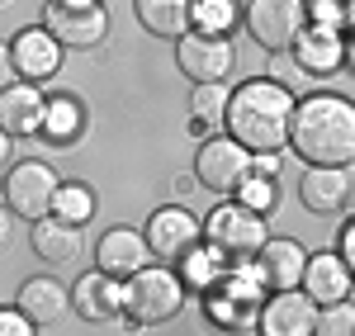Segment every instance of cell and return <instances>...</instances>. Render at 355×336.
Here are the masks:
<instances>
[{
  "label": "cell",
  "instance_id": "obj_25",
  "mask_svg": "<svg viewBox=\"0 0 355 336\" xmlns=\"http://www.w3.org/2000/svg\"><path fill=\"white\" fill-rule=\"evenodd\" d=\"M76 133H81V105H76V100H53L48 114H43V133H38V138L71 142Z\"/></svg>",
  "mask_w": 355,
  "mask_h": 336
},
{
  "label": "cell",
  "instance_id": "obj_28",
  "mask_svg": "<svg viewBox=\"0 0 355 336\" xmlns=\"http://www.w3.org/2000/svg\"><path fill=\"white\" fill-rule=\"evenodd\" d=\"M313 336H355V303L351 299L318 308V317H313Z\"/></svg>",
  "mask_w": 355,
  "mask_h": 336
},
{
  "label": "cell",
  "instance_id": "obj_9",
  "mask_svg": "<svg viewBox=\"0 0 355 336\" xmlns=\"http://www.w3.org/2000/svg\"><path fill=\"white\" fill-rule=\"evenodd\" d=\"M194 180L209 195H237L251 180V152L237 147L232 138H209L194 157Z\"/></svg>",
  "mask_w": 355,
  "mask_h": 336
},
{
  "label": "cell",
  "instance_id": "obj_19",
  "mask_svg": "<svg viewBox=\"0 0 355 336\" xmlns=\"http://www.w3.org/2000/svg\"><path fill=\"white\" fill-rule=\"evenodd\" d=\"M303 209L308 213H318V218H336V213H346V204H351V175L341 166H313L303 170Z\"/></svg>",
  "mask_w": 355,
  "mask_h": 336
},
{
  "label": "cell",
  "instance_id": "obj_4",
  "mask_svg": "<svg viewBox=\"0 0 355 336\" xmlns=\"http://www.w3.org/2000/svg\"><path fill=\"white\" fill-rule=\"evenodd\" d=\"M204 242H209V251H218L227 265H242L251 256L266 247V237H270V227L261 213H251L246 204H218L209 218H204Z\"/></svg>",
  "mask_w": 355,
  "mask_h": 336
},
{
  "label": "cell",
  "instance_id": "obj_35",
  "mask_svg": "<svg viewBox=\"0 0 355 336\" xmlns=\"http://www.w3.org/2000/svg\"><path fill=\"white\" fill-rule=\"evenodd\" d=\"M10 161V133H0V166Z\"/></svg>",
  "mask_w": 355,
  "mask_h": 336
},
{
  "label": "cell",
  "instance_id": "obj_33",
  "mask_svg": "<svg viewBox=\"0 0 355 336\" xmlns=\"http://www.w3.org/2000/svg\"><path fill=\"white\" fill-rule=\"evenodd\" d=\"M336 247H341L336 256L351 265V256H355V223H341V237H336Z\"/></svg>",
  "mask_w": 355,
  "mask_h": 336
},
{
  "label": "cell",
  "instance_id": "obj_7",
  "mask_svg": "<svg viewBox=\"0 0 355 336\" xmlns=\"http://www.w3.org/2000/svg\"><path fill=\"white\" fill-rule=\"evenodd\" d=\"M43 28L57 38V48H95L110 33V10L100 0H48L43 5Z\"/></svg>",
  "mask_w": 355,
  "mask_h": 336
},
{
  "label": "cell",
  "instance_id": "obj_10",
  "mask_svg": "<svg viewBox=\"0 0 355 336\" xmlns=\"http://www.w3.org/2000/svg\"><path fill=\"white\" fill-rule=\"evenodd\" d=\"M175 67H180L194 85H223L227 71H232V43H227L223 33L190 28V33L175 38Z\"/></svg>",
  "mask_w": 355,
  "mask_h": 336
},
{
  "label": "cell",
  "instance_id": "obj_27",
  "mask_svg": "<svg viewBox=\"0 0 355 336\" xmlns=\"http://www.w3.org/2000/svg\"><path fill=\"white\" fill-rule=\"evenodd\" d=\"M223 109H227V90H223V85H194V95H190L194 128H214V123H223Z\"/></svg>",
  "mask_w": 355,
  "mask_h": 336
},
{
  "label": "cell",
  "instance_id": "obj_3",
  "mask_svg": "<svg viewBox=\"0 0 355 336\" xmlns=\"http://www.w3.org/2000/svg\"><path fill=\"white\" fill-rule=\"evenodd\" d=\"M185 308V284L175 265H142L123 280V317L128 327H162Z\"/></svg>",
  "mask_w": 355,
  "mask_h": 336
},
{
  "label": "cell",
  "instance_id": "obj_5",
  "mask_svg": "<svg viewBox=\"0 0 355 336\" xmlns=\"http://www.w3.org/2000/svg\"><path fill=\"white\" fill-rule=\"evenodd\" d=\"M261 280L242 265H227L218 280L204 289V312L218 322L223 332H242V327H256V312H261Z\"/></svg>",
  "mask_w": 355,
  "mask_h": 336
},
{
  "label": "cell",
  "instance_id": "obj_8",
  "mask_svg": "<svg viewBox=\"0 0 355 336\" xmlns=\"http://www.w3.org/2000/svg\"><path fill=\"white\" fill-rule=\"evenodd\" d=\"M308 28V5L303 0H251L246 5V33L266 53H289Z\"/></svg>",
  "mask_w": 355,
  "mask_h": 336
},
{
  "label": "cell",
  "instance_id": "obj_20",
  "mask_svg": "<svg viewBox=\"0 0 355 336\" xmlns=\"http://www.w3.org/2000/svg\"><path fill=\"white\" fill-rule=\"evenodd\" d=\"M294 62H299L308 76H331V71H341V62H346V43H341V33L336 28H303L299 43L289 48Z\"/></svg>",
  "mask_w": 355,
  "mask_h": 336
},
{
  "label": "cell",
  "instance_id": "obj_23",
  "mask_svg": "<svg viewBox=\"0 0 355 336\" xmlns=\"http://www.w3.org/2000/svg\"><path fill=\"white\" fill-rule=\"evenodd\" d=\"M137 19H142V28L152 33V38H180V33H190V10L194 0H133Z\"/></svg>",
  "mask_w": 355,
  "mask_h": 336
},
{
  "label": "cell",
  "instance_id": "obj_24",
  "mask_svg": "<svg viewBox=\"0 0 355 336\" xmlns=\"http://www.w3.org/2000/svg\"><path fill=\"white\" fill-rule=\"evenodd\" d=\"M48 218H62V223H71V227L90 223L95 218V190H85V185H57Z\"/></svg>",
  "mask_w": 355,
  "mask_h": 336
},
{
  "label": "cell",
  "instance_id": "obj_34",
  "mask_svg": "<svg viewBox=\"0 0 355 336\" xmlns=\"http://www.w3.org/2000/svg\"><path fill=\"white\" fill-rule=\"evenodd\" d=\"M10 232H15V213H10V209L0 204V247L10 242Z\"/></svg>",
  "mask_w": 355,
  "mask_h": 336
},
{
  "label": "cell",
  "instance_id": "obj_13",
  "mask_svg": "<svg viewBox=\"0 0 355 336\" xmlns=\"http://www.w3.org/2000/svg\"><path fill=\"white\" fill-rule=\"evenodd\" d=\"M43 114H48V95L33 81H15L0 90V133H10V138H38L43 133Z\"/></svg>",
  "mask_w": 355,
  "mask_h": 336
},
{
  "label": "cell",
  "instance_id": "obj_2",
  "mask_svg": "<svg viewBox=\"0 0 355 336\" xmlns=\"http://www.w3.org/2000/svg\"><path fill=\"white\" fill-rule=\"evenodd\" d=\"M289 147L308 166H351L355 161V105L346 95H308L294 100Z\"/></svg>",
  "mask_w": 355,
  "mask_h": 336
},
{
  "label": "cell",
  "instance_id": "obj_6",
  "mask_svg": "<svg viewBox=\"0 0 355 336\" xmlns=\"http://www.w3.org/2000/svg\"><path fill=\"white\" fill-rule=\"evenodd\" d=\"M57 170L43 166V161H15V170H5L0 180V204L24 218V223H38L53 213V195H57Z\"/></svg>",
  "mask_w": 355,
  "mask_h": 336
},
{
  "label": "cell",
  "instance_id": "obj_12",
  "mask_svg": "<svg viewBox=\"0 0 355 336\" xmlns=\"http://www.w3.org/2000/svg\"><path fill=\"white\" fill-rule=\"evenodd\" d=\"M313 299L303 289H275L256 312V332L261 336H313Z\"/></svg>",
  "mask_w": 355,
  "mask_h": 336
},
{
  "label": "cell",
  "instance_id": "obj_17",
  "mask_svg": "<svg viewBox=\"0 0 355 336\" xmlns=\"http://www.w3.org/2000/svg\"><path fill=\"white\" fill-rule=\"evenodd\" d=\"M71 308L81 312L85 322H114V317H123V284L110 280L105 270H85L81 280L71 284Z\"/></svg>",
  "mask_w": 355,
  "mask_h": 336
},
{
  "label": "cell",
  "instance_id": "obj_21",
  "mask_svg": "<svg viewBox=\"0 0 355 336\" xmlns=\"http://www.w3.org/2000/svg\"><path fill=\"white\" fill-rule=\"evenodd\" d=\"M15 308L24 312L33 327H53L57 317L71 308V299H67V289H62L57 280H48V275H33V280H24L19 299H15Z\"/></svg>",
  "mask_w": 355,
  "mask_h": 336
},
{
  "label": "cell",
  "instance_id": "obj_32",
  "mask_svg": "<svg viewBox=\"0 0 355 336\" xmlns=\"http://www.w3.org/2000/svg\"><path fill=\"white\" fill-rule=\"evenodd\" d=\"M19 76H15V57H10V43H0V90L5 85H15Z\"/></svg>",
  "mask_w": 355,
  "mask_h": 336
},
{
  "label": "cell",
  "instance_id": "obj_16",
  "mask_svg": "<svg viewBox=\"0 0 355 336\" xmlns=\"http://www.w3.org/2000/svg\"><path fill=\"white\" fill-rule=\"evenodd\" d=\"M299 289L308 294V299H313V308L341 303V299H351V265H346V260H341L336 251H318V256H308Z\"/></svg>",
  "mask_w": 355,
  "mask_h": 336
},
{
  "label": "cell",
  "instance_id": "obj_31",
  "mask_svg": "<svg viewBox=\"0 0 355 336\" xmlns=\"http://www.w3.org/2000/svg\"><path fill=\"white\" fill-rule=\"evenodd\" d=\"M38 327L28 322L19 308H0V336H33Z\"/></svg>",
  "mask_w": 355,
  "mask_h": 336
},
{
  "label": "cell",
  "instance_id": "obj_22",
  "mask_svg": "<svg viewBox=\"0 0 355 336\" xmlns=\"http://www.w3.org/2000/svg\"><path fill=\"white\" fill-rule=\"evenodd\" d=\"M28 242H33V256L57 270V265H71L81 256V227L62 223V218H38L33 232H28Z\"/></svg>",
  "mask_w": 355,
  "mask_h": 336
},
{
  "label": "cell",
  "instance_id": "obj_29",
  "mask_svg": "<svg viewBox=\"0 0 355 336\" xmlns=\"http://www.w3.org/2000/svg\"><path fill=\"white\" fill-rule=\"evenodd\" d=\"M232 15H237L232 0H194V10H190V19H199L204 33H223V28L232 24Z\"/></svg>",
  "mask_w": 355,
  "mask_h": 336
},
{
  "label": "cell",
  "instance_id": "obj_11",
  "mask_svg": "<svg viewBox=\"0 0 355 336\" xmlns=\"http://www.w3.org/2000/svg\"><path fill=\"white\" fill-rule=\"evenodd\" d=\"M199 237H204V227L194 218L190 209H180V204H166L152 213V223L142 232V242H147V251L157 256L162 265H180L185 256L199 247Z\"/></svg>",
  "mask_w": 355,
  "mask_h": 336
},
{
  "label": "cell",
  "instance_id": "obj_18",
  "mask_svg": "<svg viewBox=\"0 0 355 336\" xmlns=\"http://www.w3.org/2000/svg\"><path fill=\"white\" fill-rule=\"evenodd\" d=\"M10 57H15V76H19V81H33V85L57 76V67H62V48H57V38L48 28H24V33H15Z\"/></svg>",
  "mask_w": 355,
  "mask_h": 336
},
{
  "label": "cell",
  "instance_id": "obj_1",
  "mask_svg": "<svg viewBox=\"0 0 355 336\" xmlns=\"http://www.w3.org/2000/svg\"><path fill=\"white\" fill-rule=\"evenodd\" d=\"M289 118H294V95H289V85L270 81V76H256V81H242L237 90H227L223 128L251 157L279 152L289 142Z\"/></svg>",
  "mask_w": 355,
  "mask_h": 336
},
{
  "label": "cell",
  "instance_id": "obj_15",
  "mask_svg": "<svg viewBox=\"0 0 355 336\" xmlns=\"http://www.w3.org/2000/svg\"><path fill=\"white\" fill-rule=\"evenodd\" d=\"M142 265H152V251H147V242H142V232L133 227H110L105 237H100V247H95V270H105L110 280H128L137 275Z\"/></svg>",
  "mask_w": 355,
  "mask_h": 336
},
{
  "label": "cell",
  "instance_id": "obj_14",
  "mask_svg": "<svg viewBox=\"0 0 355 336\" xmlns=\"http://www.w3.org/2000/svg\"><path fill=\"white\" fill-rule=\"evenodd\" d=\"M251 260H256V280L275 294V289H299L308 251H303V242H294V237H266V247L251 256Z\"/></svg>",
  "mask_w": 355,
  "mask_h": 336
},
{
  "label": "cell",
  "instance_id": "obj_30",
  "mask_svg": "<svg viewBox=\"0 0 355 336\" xmlns=\"http://www.w3.org/2000/svg\"><path fill=\"white\" fill-rule=\"evenodd\" d=\"M237 195H242V204L251 209V213H261V218H266V213L275 209V199H279V185H275V180H261V175H251Z\"/></svg>",
  "mask_w": 355,
  "mask_h": 336
},
{
  "label": "cell",
  "instance_id": "obj_26",
  "mask_svg": "<svg viewBox=\"0 0 355 336\" xmlns=\"http://www.w3.org/2000/svg\"><path fill=\"white\" fill-rule=\"evenodd\" d=\"M223 270H227V265H223L218 251H209V247L199 251V247H194V251L180 260V270H175V275H180V284H199V289H209V284L218 280Z\"/></svg>",
  "mask_w": 355,
  "mask_h": 336
}]
</instances>
